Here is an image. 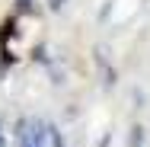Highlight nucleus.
I'll return each instance as SVG.
<instances>
[{"instance_id":"1","label":"nucleus","mask_w":150,"mask_h":147,"mask_svg":"<svg viewBox=\"0 0 150 147\" xmlns=\"http://www.w3.org/2000/svg\"><path fill=\"white\" fill-rule=\"evenodd\" d=\"M51 6H61V0H51Z\"/></svg>"},{"instance_id":"2","label":"nucleus","mask_w":150,"mask_h":147,"mask_svg":"<svg viewBox=\"0 0 150 147\" xmlns=\"http://www.w3.org/2000/svg\"><path fill=\"white\" fill-rule=\"evenodd\" d=\"M0 147H3V134H0Z\"/></svg>"}]
</instances>
